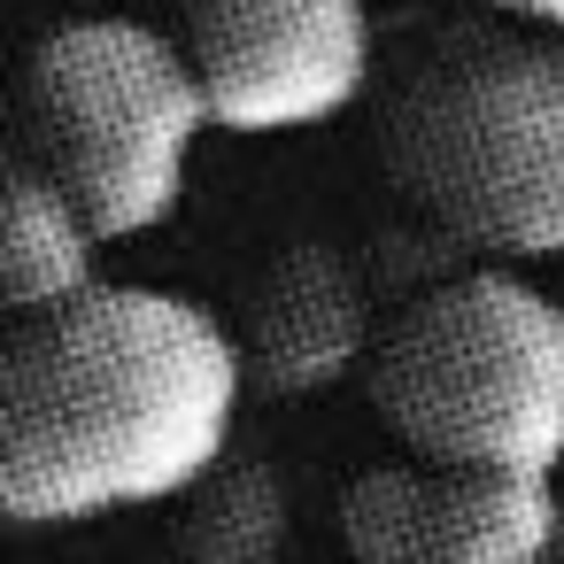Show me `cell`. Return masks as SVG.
<instances>
[{"label":"cell","mask_w":564,"mask_h":564,"mask_svg":"<svg viewBox=\"0 0 564 564\" xmlns=\"http://www.w3.org/2000/svg\"><path fill=\"white\" fill-rule=\"evenodd\" d=\"M248 364L217 310L171 286H94L24 317L0 364V502L17 525H94L186 502L232 456Z\"/></svg>","instance_id":"6da1fadb"},{"label":"cell","mask_w":564,"mask_h":564,"mask_svg":"<svg viewBox=\"0 0 564 564\" xmlns=\"http://www.w3.org/2000/svg\"><path fill=\"white\" fill-rule=\"evenodd\" d=\"M379 171L448 248L564 256V32L433 24L387 78Z\"/></svg>","instance_id":"7a4b0ae2"},{"label":"cell","mask_w":564,"mask_h":564,"mask_svg":"<svg viewBox=\"0 0 564 564\" xmlns=\"http://www.w3.org/2000/svg\"><path fill=\"white\" fill-rule=\"evenodd\" d=\"M371 410L417 464L556 479L564 302L518 271H456L425 286L379 333Z\"/></svg>","instance_id":"3957f363"},{"label":"cell","mask_w":564,"mask_h":564,"mask_svg":"<svg viewBox=\"0 0 564 564\" xmlns=\"http://www.w3.org/2000/svg\"><path fill=\"white\" fill-rule=\"evenodd\" d=\"M202 132L217 124L186 47L140 17H70L24 63V163L101 240H140L178 209Z\"/></svg>","instance_id":"277c9868"},{"label":"cell","mask_w":564,"mask_h":564,"mask_svg":"<svg viewBox=\"0 0 564 564\" xmlns=\"http://www.w3.org/2000/svg\"><path fill=\"white\" fill-rule=\"evenodd\" d=\"M178 47L202 78L209 124L240 140L317 132L371 86L364 0H178Z\"/></svg>","instance_id":"5b68a950"},{"label":"cell","mask_w":564,"mask_h":564,"mask_svg":"<svg viewBox=\"0 0 564 564\" xmlns=\"http://www.w3.org/2000/svg\"><path fill=\"white\" fill-rule=\"evenodd\" d=\"M556 479L379 464L340 495V541L356 564H541L556 541Z\"/></svg>","instance_id":"8992f818"},{"label":"cell","mask_w":564,"mask_h":564,"mask_svg":"<svg viewBox=\"0 0 564 564\" xmlns=\"http://www.w3.org/2000/svg\"><path fill=\"white\" fill-rule=\"evenodd\" d=\"M232 340H240L248 387H263L279 402L325 394L364 356H379V340H371V286H364V271L333 240H286L248 279Z\"/></svg>","instance_id":"52a82bcc"},{"label":"cell","mask_w":564,"mask_h":564,"mask_svg":"<svg viewBox=\"0 0 564 564\" xmlns=\"http://www.w3.org/2000/svg\"><path fill=\"white\" fill-rule=\"evenodd\" d=\"M94 248H101V232L86 225V209L55 178H40L32 163H17V178H9V225H0V279H9L17 325L78 302V294H94L101 286L94 279Z\"/></svg>","instance_id":"ba28073f"},{"label":"cell","mask_w":564,"mask_h":564,"mask_svg":"<svg viewBox=\"0 0 564 564\" xmlns=\"http://www.w3.org/2000/svg\"><path fill=\"white\" fill-rule=\"evenodd\" d=\"M294 533V495L279 479V464L263 456H225L171 525L178 564H279Z\"/></svg>","instance_id":"9c48e42d"},{"label":"cell","mask_w":564,"mask_h":564,"mask_svg":"<svg viewBox=\"0 0 564 564\" xmlns=\"http://www.w3.org/2000/svg\"><path fill=\"white\" fill-rule=\"evenodd\" d=\"M479 9H495L510 24H533V32H564V0H479Z\"/></svg>","instance_id":"30bf717a"},{"label":"cell","mask_w":564,"mask_h":564,"mask_svg":"<svg viewBox=\"0 0 564 564\" xmlns=\"http://www.w3.org/2000/svg\"><path fill=\"white\" fill-rule=\"evenodd\" d=\"M70 9H86V17H124L132 0H70Z\"/></svg>","instance_id":"8fae6325"},{"label":"cell","mask_w":564,"mask_h":564,"mask_svg":"<svg viewBox=\"0 0 564 564\" xmlns=\"http://www.w3.org/2000/svg\"><path fill=\"white\" fill-rule=\"evenodd\" d=\"M541 564H564V525H556V541H549V556Z\"/></svg>","instance_id":"7c38bea8"}]
</instances>
